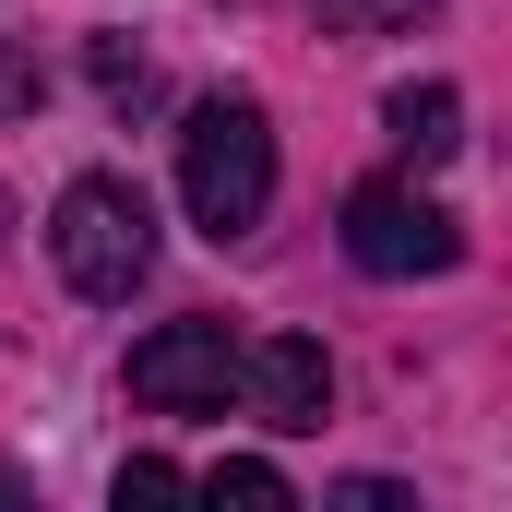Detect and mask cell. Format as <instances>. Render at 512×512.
<instances>
[{"instance_id":"1","label":"cell","mask_w":512,"mask_h":512,"mask_svg":"<svg viewBox=\"0 0 512 512\" xmlns=\"http://www.w3.org/2000/svg\"><path fill=\"white\" fill-rule=\"evenodd\" d=\"M179 203L203 239H251L274 215V120L262 96H203L191 131H179Z\"/></svg>"},{"instance_id":"2","label":"cell","mask_w":512,"mask_h":512,"mask_svg":"<svg viewBox=\"0 0 512 512\" xmlns=\"http://www.w3.org/2000/svg\"><path fill=\"white\" fill-rule=\"evenodd\" d=\"M48 251H60V286L72 298H131L155 274V203L131 179H108V167H84L48 203Z\"/></svg>"},{"instance_id":"3","label":"cell","mask_w":512,"mask_h":512,"mask_svg":"<svg viewBox=\"0 0 512 512\" xmlns=\"http://www.w3.org/2000/svg\"><path fill=\"white\" fill-rule=\"evenodd\" d=\"M227 393H251V346L227 322H155L131 346V405L155 417H227Z\"/></svg>"},{"instance_id":"4","label":"cell","mask_w":512,"mask_h":512,"mask_svg":"<svg viewBox=\"0 0 512 512\" xmlns=\"http://www.w3.org/2000/svg\"><path fill=\"white\" fill-rule=\"evenodd\" d=\"M346 262H358V274H393V286H405V274H453V262H465V227H453L417 179H358V191H346Z\"/></svg>"},{"instance_id":"5","label":"cell","mask_w":512,"mask_h":512,"mask_svg":"<svg viewBox=\"0 0 512 512\" xmlns=\"http://www.w3.org/2000/svg\"><path fill=\"white\" fill-rule=\"evenodd\" d=\"M251 405H262V429H322V405H334V358L310 346V334H262L251 346Z\"/></svg>"},{"instance_id":"6","label":"cell","mask_w":512,"mask_h":512,"mask_svg":"<svg viewBox=\"0 0 512 512\" xmlns=\"http://www.w3.org/2000/svg\"><path fill=\"white\" fill-rule=\"evenodd\" d=\"M382 131L417 155V167H441V155L465 143V96H453V84H393V96H382Z\"/></svg>"},{"instance_id":"7","label":"cell","mask_w":512,"mask_h":512,"mask_svg":"<svg viewBox=\"0 0 512 512\" xmlns=\"http://www.w3.org/2000/svg\"><path fill=\"white\" fill-rule=\"evenodd\" d=\"M203 501H239V512H286V477H274L262 453H227V465H203Z\"/></svg>"},{"instance_id":"8","label":"cell","mask_w":512,"mask_h":512,"mask_svg":"<svg viewBox=\"0 0 512 512\" xmlns=\"http://www.w3.org/2000/svg\"><path fill=\"white\" fill-rule=\"evenodd\" d=\"M96 96H108V108H143V96H155L143 48H120V36H96Z\"/></svg>"},{"instance_id":"9","label":"cell","mask_w":512,"mask_h":512,"mask_svg":"<svg viewBox=\"0 0 512 512\" xmlns=\"http://www.w3.org/2000/svg\"><path fill=\"white\" fill-rule=\"evenodd\" d=\"M179 489H203V477H179L167 453H131L120 465V501H179Z\"/></svg>"},{"instance_id":"10","label":"cell","mask_w":512,"mask_h":512,"mask_svg":"<svg viewBox=\"0 0 512 512\" xmlns=\"http://www.w3.org/2000/svg\"><path fill=\"white\" fill-rule=\"evenodd\" d=\"M334 24H405V12H429V0H322Z\"/></svg>"},{"instance_id":"11","label":"cell","mask_w":512,"mask_h":512,"mask_svg":"<svg viewBox=\"0 0 512 512\" xmlns=\"http://www.w3.org/2000/svg\"><path fill=\"white\" fill-rule=\"evenodd\" d=\"M36 96H48V72L36 60H0V108H36Z\"/></svg>"},{"instance_id":"12","label":"cell","mask_w":512,"mask_h":512,"mask_svg":"<svg viewBox=\"0 0 512 512\" xmlns=\"http://www.w3.org/2000/svg\"><path fill=\"white\" fill-rule=\"evenodd\" d=\"M0 239H12V191H0Z\"/></svg>"}]
</instances>
